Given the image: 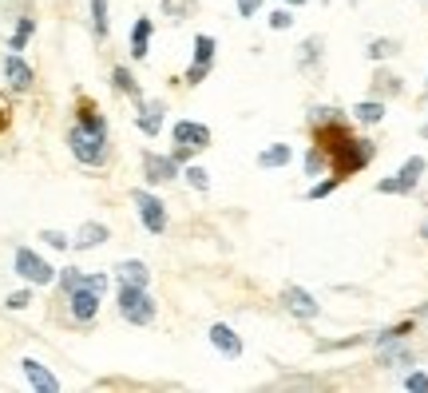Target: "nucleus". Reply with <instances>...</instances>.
<instances>
[{"label":"nucleus","instance_id":"21","mask_svg":"<svg viewBox=\"0 0 428 393\" xmlns=\"http://www.w3.org/2000/svg\"><path fill=\"white\" fill-rule=\"evenodd\" d=\"M91 24L96 36H108V0H91Z\"/></svg>","mask_w":428,"mask_h":393},{"label":"nucleus","instance_id":"20","mask_svg":"<svg viewBox=\"0 0 428 393\" xmlns=\"http://www.w3.org/2000/svg\"><path fill=\"white\" fill-rule=\"evenodd\" d=\"M353 115H357L361 123H377L381 115H385V108H381L377 100H365V103H357V108H353Z\"/></svg>","mask_w":428,"mask_h":393},{"label":"nucleus","instance_id":"10","mask_svg":"<svg viewBox=\"0 0 428 393\" xmlns=\"http://www.w3.org/2000/svg\"><path fill=\"white\" fill-rule=\"evenodd\" d=\"M21 370H24V377L32 382V389H40V393H56V389H60V382H56V377H52V373L36 362V358H24Z\"/></svg>","mask_w":428,"mask_h":393},{"label":"nucleus","instance_id":"4","mask_svg":"<svg viewBox=\"0 0 428 393\" xmlns=\"http://www.w3.org/2000/svg\"><path fill=\"white\" fill-rule=\"evenodd\" d=\"M420 171H424V159H420V155H412V159H408L405 167L393 175V179H381V183H377V191H381V195H408L412 187H417Z\"/></svg>","mask_w":428,"mask_h":393},{"label":"nucleus","instance_id":"25","mask_svg":"<svg viewBox=\"0 0 428 393\" xmlns=\"http://www.w3.org/2000/svg\"><path fill=\"white\" fill-rule=\"evenodd\" d=\"M28 302H32V294L28 290H16V294H8V302H4V306H8V310H24Z\"/></svg>","mask_w":428,"mask_h":393},{"label":"nucleus","instance_id":"19","mask_svg":"<svg viewBox=\"0 0 428 393\" xmlns=\"http://www.w3.org/2000/svg\"><path fill=\"white\" fill-rule=\"evenodd\" d=\"M32 32H36V21H32V16H24V21L16 24V32H12V44H8V48H12V52H21L24 44H28Z\"/></svg>","mask_w":428,"mask_h":393},{"label":"nucleus","instance_id":"33","mask_svg":"<svg viewBox=\"0 0 428 393\" xmlns=\"http://www.w3.org/2000/svg\"><path fill=\"white\" fill-rule=\"evenodd\" d=\"M301 60H318V40H309V44H301Z\"/></svg>","mask_w":428,"mask_h":393},{"label":"nucleus","instance_id":"12","mask_svg":"<svg viewBox=\"0 0 428 393\" xmlns=\"http://www.w3.org/2000/svg\"><path fill=\"white\" fill-rule=\"evenodd\" d=\"M210 342L219 346V350L226 353V358H238V353H242V338H238L234 330H230V326H222V322L210 326Z\"/></svg>","mask_w":428,"mask_h":393},{"label":"nucleus","instance_id":"9","mask_svg":"<svg viewBox=\"0 0 428 393\" xmlns=\"http://www.w3.org/2000/svg\"><path fill=\"white\" fill-rule=\"evenodd\" d=\"M143 171H147L151 183H167V179H175V171H179V159H167V155L147 152L143 155Z\"/></svg>","mask_w":428,"mask_h":393},{"label":"nucleus","instance_id":"8","mask_svg":"<svg viewBox=\"0 0 428 393\" xmlns=\"http://www.w3.org/2000/svg\"><path fill=\"white\" fill-rule=\"evenodd\" d=\"M100 310V290H91V286H76L71 290V318H80V322H91Z\"/></svg>","mask_w":428,"mask_h":393},{"label":"nucleus","instance_id":"14","mask_svg":"<svg viewBox=\"0 0 428 393\" xmlns=\"http://www.w3.org/2000/svg\"><path fill=\"white\" fill-rule=\"evenodd\" d=\"M151 32H155V24H151L147 16H139V21H135V28H131V56H135V60H143V56H147Z\"/></svg>","mask_w":428,"mask_h":393},{"label":"nucleus","instance_id":"13","mask_svg":"<svg viewBox=\"0 0 428 393\" xmlns=\"http://www.w3.org/2000/svg\"><path fill=\"white\" fill-rule=\"evenodd\" d=\"M4 76H8L12 88H21V91H24V88H32V68L21 60V56H16V52H12L8 60H4Z\"/></svg>","mask_w":428,"mask_h":393},{"label":"nucleus","instance_id":"11","mask_svg":"<svg viewBox=\"0 0 428 393\" xmlns=\"http://www.w3.org/2000/svg\"><path fill=\"white\" fill-rule=\"evenodd\" d=\"M282 298H286V306L298 314V318H318V302H313V294H309V290H301V286H286Z\"/></svg>","mask_w":428,"mask_h":393},{"label":"nucleus","instance_id":"23","mask_svg":"<svg viewBox=\"0 0 428 393\" xmlns=\"http://www.w3.org/2000/svg\"><path fill=\"white\" fill-rule=\"evenodd\" d=\"M393 52H397L393 40H377V44H369V60H385V56H393Z\"/></svg>","mask_w":428,"mask_h":393},{"label":"nucleus","instance_id":"26","mask_svg":"<svg viewBox=\"0 0 428 393\" xmlns=\"http://www.w3.org/2000/svg\"><path fill=\"white\" fill-rule=\"evenodd\" d=\"M187 183H190V187H199V191H202V187H207V171H202V167H187Z\"/></svg>","mask_w":428,"mask_h":393},{"label":"nucleus","instance_id":"15","mask_svg":"<svg viewBox=\"0 0 428 393\" xmlns=\"http://www.w3.org/2000/svg\"><path fill=\"white\" fill-rule=\"evenodd\" d=\"M103 239H108V227H103V222H83L71 246H76V251H91V246H100Z\"/></svg>","mask_w":428,"mask_h":393},{"label":"nucleus","instance_id":"24","mask_svg":"<svg viewBox=\"0 0 428 393\" xmlns=\"http://www.w3.org/2000/svg\"><path fill=\"white\" fill-rule=\"evenodd\" d=\"M337 183H341V175H329L325 183H318V187H313V191H309V199H325V195L333 191V187H337Z\"/></svg>","mask_w":428,"mask_h":393},{"label":"nucleus","instance_id":"28","mask_svg":"<svg viewBox=\"0 0 428 393\" xmlns=\"http://www.w3.org/2000/svg\"><path fill=\"white\" fill-rule=\"evenodd\" d=\"M405 389H417V393H428V373H412L405 382Z\"/></svg>","mask_w":428,"mask_h":393},{"label":"nucleus","instance_id":"27","mask_svg":"<svg viewBox=\"0 0 428 393\" xmlns=\"http://www.w3.org/2000/svg\"><path fill=\"white\" fill-rule=\"evenodd\" d=\"M60 283H64V290L71 294V290H76V286L83 283V274H80V270H64V274H60Z\"/></svg>","mask_w":428,"mask_h":393},{"label":"nucleus","instance_id":"30","mask_svg":"<svg viewBox=\"0 0 428 393\" xmlns=\"http://www.w3.org/2000/svg\"><path fill=\"white\" fill-rule=\"evenodd\" d=\"M40 239H44V242H48V246H56V251H64V246H68V239H64V234H60V231H44V234H40Z\"/></svg>","mask_w":428,"mask_h":393},{"label":"nucleus","instance_id":"1","mask_svg":"<svg viewBox=\"0 0 428 393\" xmlns=\"http://www.w3.org/2000/svg\"><path fill=\"white\" fill-rule=\"evenodd\" d=\"M68 143H71V155H76L80 163L100 167V163L108 159V123H103V115L83 111L80 123L68 131Z\"/></svg>","mask_w":428,"mask_h":393},{"label":"nucleus","instance_id":"29","mask_svg":"<svg viewBox=\"0 0 428 393\" xmlns=\"http://www.w3.org/2000/svg\"><path fill=\"white\" fill-rule=\"evenodd\" d=\"M289 24H294V16H289L286 8H278L274 16H270V28H289Z\"/></svg>","mask_w":428,"mask_h":393},{"label":"nucleus","instance_id":"32","mask_svg":"<svg viewBox=\"0 0 428 393\" xmlns=\"http://www.w3.org/2000/svg\"><path fill=\"white\" fill-rule=\"evenodd\" d=\"M258 8H262V0H238V12H242V16H254Z\"/></svg>","mask_w":428,"mask_h":393},{"label":"nucleus","instance_id":"7","mask_svg":"<svg viewBox=\"0 0 428 393\" xmlns=\"http://www.w3.org/2000/svg\"><path fill=\"white\" fill-rule=\"evenodd\" d=\"M175 143H179V147H190V152L210 147V127L190 123V120H179V123H175Z\"/></svg>","mask_w":428,"mask_h":393},{"label":"nucleus","instance_id":"16","mask_svg":"<svg viewBox=\"0 0 428 393\" xmlns=\"http://www.w3.org/2000/svg\"><path fill=\"white\" fill-rule=\"evenodd\" d=\"M115 274H120V283H127V286H147V266H143V262H135V258L120 262V266H115Z\"/></svg>","mask_w":428,"mask_h":393},{"label":"nucleus","instance_id":"3","mask_svg":"<svg viewBox=\"0 0 428 393\" xmlns=\"http://www.w3.org/2000/svg\"><path fill=\"white\" fill-rule=\"evenodd\" d=\"M16 274H21V278H28L32 286L56 283V270H52V266L36 251H28V246H21V251H16Z\"/></svg>","mask_w":428,"mask_h":393},{"label":"nucleus","instance_id":"17","mask_svg":"<svg viewBox=\"0 0 428 393\" xmlns=\"http://www.w3.org/2000/svg\"><path fill=\"white\" fill-rule=\"evenodd\" d=\"M139 127L147 131V135H159V127H163V108H159V103H151V108H143V115H139Z\"/></svg>","mask_w":428,"mask_h":393},{"label":"nucleus","instance_id":"34","mask_svg":"<svg viewBox=\"0 0 428 393\" xmlns=\"http://www.w3.org/2000/svg\"><path fill=\"white\" fill-rule=\"evenodd\" d=\"M289 4H306V0H289Z\"/></svg>","mask_w":428,"mask_h":393},{"label":"nucleus","instance_id":"5","mask_svg":"<svg viewBox=\"0 0 428 393\" xmlns=\"http://www.w3.org/2000/svg\"><path fill=\"white\" fill-rule=\"evenodd\" d=\"M135 207H139V219H143V227H147L151 234H163V231H167V207H163L155 195L135 191Z\"/></svg>","mask_w":428,"mask_h":393},{"label":"nucleus","instance_id":"31","mask_svg":"<svg viewBox=\"0 0 428 393\" xmlns=\"http://www.w3.org/2000/svg\"><path fill=\"white\" fill-rule=\"evenodd\" d=\"M83 286H91V290H108V274H88V278H83Z\"/></svg>","mask_w":428,"mask_h":393},{"label":"nucleus","instance_id":"22","mask_svg":"<svg viewBox=\"0 0 428 393\" xmlns=\"http://www.w3.org/2000/svg\"><path fill=\"white\" fill-rule=\"evenodd\" d=\"M111 80H115V88H120V91H127V96H135V100H139V88H135V80H131L127 68H115V72H111Z\"/></svg>","mask_w":428,"mask_h":393},{"label":"nucleus","instance_id":"18","mask_svg":"<svg viewBox=\"0 0 428 393\" xmlns=\"http://www.w3.org/2000/svg\"><path fill=\"white\" fill-rule=\"evenodd\" d=\"M262 167H282V163H289V147L286 143H278V147H266V152L258 155Z\"/></svg>","mask_w":428,"mask_h":393},{"label":"nucleus","instance_id":"6","mask_svg":"<svg viewBox=\"0 0 428 393\" xmlns=\"http://www.w3.org/2000/svg\"><path fill=\"white\" fill-rule=\"evenodd\" d=\"M210 64H214V40L210 36H195V64L187 68V84H202Z\"/></svg>","mask_w":428,"mask_h":393},{"label":"nucleus","instance_id":"2","mask_svg":"<svg viewBox=\"0 0 428 393\" xmlns=\"http://www.w3.org/2000/svg\"><path fill=\"white\" fill-rule=\"evenodd\" d=\"M120 314L127 318V322H135V326H147L151 318H155V302H151L147 286H127V283H123V290H120Z\"/></svg>","mask_w":428,"mask_h":393}]
</instances>
